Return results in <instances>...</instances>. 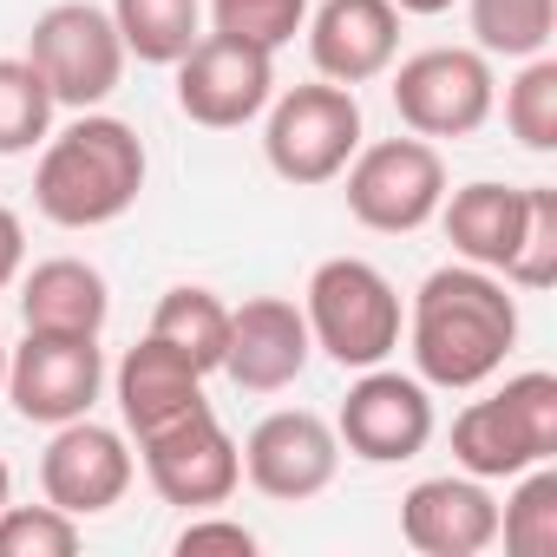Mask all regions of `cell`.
Here are the masks:
<instances>
[{
    "label": "cell",
    "instance_id": "cell-16",
    "mask_svg": "<svg viewBox=\"0 0 557 557\" xmlns=\"http://www.w3.org/2000/svg\"><path fill=\"white\" fill-rule=\"evenodd\" d=\"M400 537L420 557H479V550L498 544V498L472 472L420 479L400 498Z\"/></svg>",
    "mask_w": 557,
    "mask_h": 557
},
{
    "label": "cell",
    "instance_id": "cell-18",
    "mask_svg": "<svg viewBox=\"0 0 557 557\" xmlns=\"http://www.w3.org/2000/svg\"><path fill=\"white\" fill-rule=\"evenodd\" d=\"M400 53V14L394 0H322L309 21V60L335 86H368Z\"/></svg>",
    "mask_w": 557,
    "mask_h": 557
},
{
    "label": "cell",
    "instance_id": "cell-15",
    "mask_svg": "<svg viewBox=\"0 0 557 557\" xmlns=\"http://www.w3.org/2000/svg\"><path fill=\"white\" fill-rule=\"evenodd\" d=\"M309 315L289 296H249L243 309H230V342H223V368L243 394H283L309 374Z\"/></svg>",
    "mask_w": 557,
    "mask_h": 557
},
{
    "label": "cell",
    "instance_id": "cell-25",
    "mask_svg": "<svg viewBox=\"0 0 557 557\" xmlns=\"http://www.w3.org/2000/svg\"><path fill=\"white\" fill-rule=\"evenodd\" d=\"M53 92L34 73V60H0V158H21L34 145H47L53 132Z\"/></svg>",
    "mask_w": 557,
    "mask_h": 557
},
{
    "label": "cell",
    "instance_id": "cell-26",
    "mask_svg": "<svg viewBox=\"0 0 557 557\" xmlns=\"http://www.w3.org/2000/svg\"><path fill=\"white\" fill-rule=\"evenodd\" d=\"M505 125L524 151H537V158L557 151V60L550 53L524 60V73L505 86Z\"/></svg>",
    "mask_w": 557,
    "mask_h": 557
},
{
    "label": "cell",
    "instance_id": "cell-10",
    "mask_svg": "<svg viewBox=\"0 0 557 557\" xmlns=\"http://www.w3.org/2000/svg\"><path fill=\"white\" fill-rule=\"evenodd\" d=\"M275 99V53L230 40V34H197V47L177 60V112L203 132H236L262 119Z\"/></svg>",
    "mask_w": 557,
    "mask_h": 557
},
{
    "label": "cell",
    "instance_id": "cell-8",
    "mask_svg": "<svg viewBox=\"0 0 557 557\" xmlns=\"http://www.w3.org/2000/svg\"><path fill=\"white\" fill-rule=\"evenodd\" d=\"M498 106L492 60L479 47H426L394 73V112L413 138H472Z\"/></svg>",
    "mask_w": 557,
    "mask_h": 557
},
{
    "label": "cell",
    "instance_id": "cell-17",
    "mask_svg": "<svg viewBox=\"0 0 557 557\" xmlns=\"http://www.w3.org/2000/svg\"><path fill=\"white\" fill-rule=\"evenodd\" d=\"M112 400H119V420L132 440H151L190 413H203V374L158 335H145L138 348H125V361L112 368Z\"/></svg>",
    "mask_w": 557,
    "mask_h": 557
},
{
    "label": "cell",
    "instance_id": "cell-28",
    "mask_svg": "<svg viewBox=\"0 0 557 557\" xmlns=\"http://www.w3.org/2000/svg\"><path fill=\"white\" fill-rule=\"evenodd\" d=\"M309 21V0H210V34H230V40H249L262 53L289 47Z\"/></svg>",
    "mask_w": 557,
    "mask_h": 557
},
{
    "label": "cell",
    "instance_id": "cell-23",
    "mask_svg": "<svg viewBox=\"0 0 557 557\" xmlns=\"http://www.w3.org/2000/svg\"><path fill=\"white\" fill-rule=\"evenodd\" d=\"M485 60H537L557 40V0H466Z\"/></svg>",
    "mask_w": 557,
    "mask_h": 557
},
{
    "label": "cell",
    "instance_id": "cell-7",
    "mask_svg": "<svg viewBox=\"0 0 557 557\" xmlns=\"http://www.w3.org/2000/svg\"><path fill=\"white\" fill-rule=\"evenodd\" d=\"M348 210L361 230L381 236H413L440 216L446 197V158L433 138H381L348 158Z\"/></svg>",
    "mask_w": 557,
    "mask_h": 557
},
{
    "label": "cell",
    "instance_id": "cell-22",
    "mask_svg": "<svg viewBox=\"0 0 557 557\" xmlns=\"http://www.w3.org/2000/svg\"><path fill=\"white\" fill-rule=\"evenodd\" d=\"M203 0H112V27L132 60L145 66H177L197 47Z\"/></svg>",
    "mask_w": 557,
    "mask_h": 557
},
{
    "label": "cell",
    "instance_id": "cell-32",
    "mask_svg": "<svg viewBox=\"0 0 557 557\" xmlns=\"http://www.w3.org/2000/svg\"><path fill=\"white\" fill-rule=\"evenodd\" d=\"M446 8H453V0H394V14H420V21H433Z\"/></svg>",
    "mask_w": 557,
    "mask_h": 557
},
{
    "label": "cell",
    "instance_id": "cell-33",
    "mask_svg": "<svg viewBox=\"0 0 557 557\" xmlns=\"http://www.w3.org/2000/svg\"><path fill=\"white\" fill-rule=\"evenodd\" d=\"M8 498H14V472H8V459H0V511H8Z\"/></svg>",
    "mask_w": 557,
    "mask_h": 557
},
{
    "label": "cell",
    "instance_id": "cell-11",
    "mask_svg": "<svg viewBox=\"0 0 557 557\" xmlns=\"http://www.w3.org/2000/svg\"><path fill=\"white\" fill-rule=\"evenodd\" d=\"M335 440H342V453H355L368 466L420 459L433 440V387L420 374H394L387 361L361 368V381L348 387V400L335 413Z\"/></svg>",
    "mask_w": 557,
    "mask_h": 557
},
{
    "label": "cell",
    "instance_id": "cell-31",
    "mask_svg": "<svg viewBox=\"0 0 557 557\" xmlns=\"http://www.w3.org/2000/svg\"><path fill=\"white\" fill-rule=\"evenodd\" d=\"M21 262H27V230H21V216L8 203H0V296L21 283Z\"/></svg>",
    "mask_w": 557,
    "mask_h": 557
},
{
    "label": "cell",
    "instance_id": "cell-24",
    "mask_svg": "<svg viewBox=\"0 0 557 557\" xmlns=\"http://www.w3.org/2000/svg\"><path fill=\"white\" fill-rule=\"evenodd\" d=\"M498 537L511 557H557V472H550V459L518 472V492L498 511Z\"/></svg>",
    "mask_w": 557,
    "mask_h": 557
},
{
    "label": "cell",
    "instance_id": "cell-5",
    "mask_svg": "<svg viewBox=\"0 0 557 557\" xmlns=\"http://www.w3.org/2000/svg\"><path fill=\"white\" fill-rule=\"evenodd\" d=\"M355 151H361V99H355V86L315 79V86H296L283 99H269L262 158L283 184H302V190L335 184Z\"/></svg>",
    "mask_w": 557,
    "mask_h": 557
},
{
    "label": "cell",
    "instance_id": "cell-6",
    "mask_svg": "<svg viewBox=\"0 0 557 557\" xmlns=\"http://www.w3.org/2000/svg\"><path fill=\"white\" fill-rule=\"evenodd\" d=\"M27 60L34 73L47 79L53 106H73V112H92L119 92L125 79V40L112 27V8H92V0H60L47 8L27 34Z\"/></svg>",
    "mask_w": 557,
    "mask_h": 557
},
{
    "label": "cell",
    "instance_id": "cell-2",
    "mask_svg": "<svg viewBox=\"0 0 557 557\" xmlns=\"http://www.w3.org/2000/svg\"><path fill=\"white\" fill-rule=\"evenodd\" d=\"M145 190V145L112 112H79L66 132H47L34 164V210L60 230L119 223Z\"/></svg>",
    "mask_w": 557,
    "mask_h": 557
},
{
    "label": "cell",
    "instance_id": "cell-4",
    "mask_svg": "<svg viewBox=\"0 0 557 557\" xmlns=\"http://www.w3.org/2000/svg\"><path fill=\"white\" fill-rule=\"evenodd\" d=\"M453 459L472 479H518L524 466L557 459V374H511L498 394L472 400L453 420Z\"/></svg>",
    "mask_w": 557,
    "mask_h": 557
},
{
    "label": "cell",
    "instance_id": "cell-30",
    "mask_svg": "<svg viewBox=\"0 0 557 557\" xmlns=\"http://www.w3.org/2000/svg\"><path fill=\"white\" fill-rule=\"evenodd\" d=\"M203 550H230V557H249L256 550V531L236 524V518H190L177 531V557H203Z\"/></svg>",
    "mask_w": 557,
    "mask_h": 557
},
{
    "label": "cell",
    "instance_id": "cell-1",
    "mask_svg": "<svg viewBox=\"0 0 557 557\" xmlns=\"http://www.w3.org/2000/svg\"><path fill=\"white\" fill-rule=\"evenodd\" d=\"M511 348H518V296L505 289V275L479 262H446L413 289L407 355L426 387H446V394L485 387Z\"/></svg>",
    "mask_w": 557,
    "mask_h": 557
},
{
    "label": "cell",
    "instance_id": "cell-12",
    "mask_svg": "<svg viewBox=\"0 0 557 557\" xmlns=\"http://www.w3.org/2000/svg\"><path fill=\"white\" fill-rule=\"evenodd\" d=\"M342 472V440L322 413L309 407H275L249 426L243 440V479L275 498V505H302V498H322Z\"/></svg>",
    "mask_w": 557,
    "mask_h": 557
},
{
    "label": "cell",
    "instance_id": "cell-34",
    "mask_svg": "<svg viewBox=\"0 0 557 557\" xmlns=\"http://www.w3.org/2000/svg\"><path fill=\"white\" fill-rule=\"evenodd\" d=\"M0 387H8V342H0Z\"/></svg>",
    "mask_w": 557,
    "mask_h": 557
},
{
    "label": "cell",
    "instance_id": "cell-3",
    "mask_svg": "<svg viewBox=\"0 0 557 557\" xmlns=\"http://www.w3.org/2000/svg\"><path fill=\"white\" fill-rule=\"evenodd\" d=\"M309 342L335 361V368H381L394 348H400V329H407V309H400V289L361 256H329L315 275H309Z\"/></svg>",
    "mask_w": 557,
    "mask_h": 557
},
{
    "label": "cell",
    "instance_id": "cell-21",
    "mask_svg": "<svg viewBox=\"0 0 557 557\" xmlns=\"http://www.w3.org/2000/svg\"><path fill=\"white\" fill-rule=\"evenodd\" d=\"M151 335L171 342L197 374H216L223 368V342H230V302L216 289H197V283H177L158 296L151 309Z\"/></svg>",
    "mask_w": 557,
    "mask_h": 557
},
{
    "label": "cell",
    "instance_id": "cell-27",
    "mask_svg": "<svg viewBox=\"0 0 557 557\" xmlns=\"http://www.w3.org/2000/svg\"><path fill=\"white\" fill-rule=\"evenodd\" d=\"M505 283L531 289V296L557 283V190L550 184H524V230L505 262Z\"/></svg>",
    "mask_w": 557,
    "mask_h": 557
},
{
    "label": "cell",
    "instance_id": "cell-9",
    "mask_svg": "<svg viewBox=\"0 0 557 557\" xmlns=\"http://www.w3.org/2000/svg\"><path fill=\"white\" fill-rule=\"evenodd\" d=\"M106 387V355H99V335H34L21 348H8V394L14 413L27 426H66V420H86L92 400Z\"/></svg>",
    "mask_w": 557,
    "mask_h": 557
},
{
    "label": "cell",
    "instance_id": "cell-13",
    "mask_svg": "<svg viewBox=\"0 0 557 557\" xmlns=\"http://www.w3.org/2000/svg\"><path fill=\"white\" fill-rule=\"evenodd\" d=\"M138 453H145L151 492L164 505H184V511H216L243 485V446L223 433V420L210 407L151 433V440H138Z\"/></svg>",
    "mask_w": 557,
    "mask_h": 557
},
{
    "label": "cell",
    "instance_id": "cell-14",
    "mask_svg": "<svg viewBox=\"0 0 557 557\" xmlns=\"http://www.w3.org/2000/svg\"><path fill=\"white\" fill-rule=\"evenodd\" d=\"M40 492H47V505L73 511V518L112 511L132 492V446H125V433L99 426L92 413L53 426V440L40 453Z\"/></svg>",
    "mask_w": 557,
    "mask_h": 557
},
{
    "label": "cell",
    "instance_id": "cell-29",
    "mask_svg": "<svg viewBox=\"0 0 557 557\" xmlns=\"http://www.w3.org/2000/svg\"><path fill=\"white\" fill-rule=\"evenodd\" d=\"M79 550V518L60 505H14L0 511V557H73Z\"/></svg>",
    "mask_w": 557,
    "mask_h": 557
},
{
    "label": "cell",
    "instance_id": "cell-20",
    "mask_svg": "<svg viewBox=\"0 0 557 557\" xmlns=\"http://www.w3.org/2000/svg\"><path fill=\"white\" fill-rule=\"evenodd\" d=\"M440 230H446L459 262H479V269L505 275V262L518 249V230H524V190L518 184H492V177L459 184V190L440 197Z\"/></svg>",
    "mask_w": 557,
    "mask_h": 557
},
{
    "label": "cell",
    "instance_id": "cell-19",
    "mask_svg": "<svg viewBox=\"0 0 557 557\" xmlns=\"http://www.w3.org/2000/svg\"><path fill=\"white\" fill-rule=\"evenodd\" d=\"M106 315H112V289L79 256H47L21 275V322L34 335H99Z\"/></svg>",
    "mask_w": 557,
    "mask_h": 557
}]
</instances>
